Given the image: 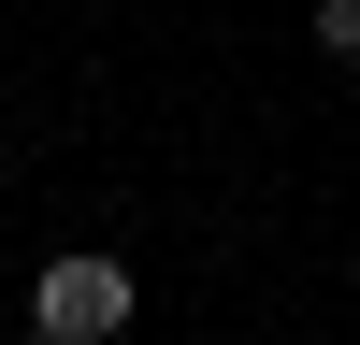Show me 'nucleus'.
<instances>
[{
	"label": "nucleus",
	"mask_w": 360,
	"mask_h": 345,
	"mask_svg": "<svg viewBox=\"0 0 360 345\" xmlns=\"http://www.w3.org/2000/svg\"><path fill=\"white\" fill-rule=\"evenodd\" d=\"M317 58H346V72H360V0H317Z\"/></svg>",
	"instance_id": "f03ea898"
},
{
	"label": "nucleus",
	"mask_w": 360,
	"mask_h": 345,
	"mask_svg": "<svg viewBox=\"0 0 360 345\" xmlns=\"http://www.w3.org/2000/svg\"><path fill=\"white\" fill-rule=\"evenodd\" d=\"M115 331H130V273H115V259H44L29 345H115Z\"/></svg>",
	"instance_id": "f257e3e1"
}]
</instances>
